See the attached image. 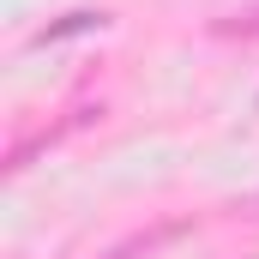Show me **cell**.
I'll return each mask as SVG.
<instances>
[]
</instances>
